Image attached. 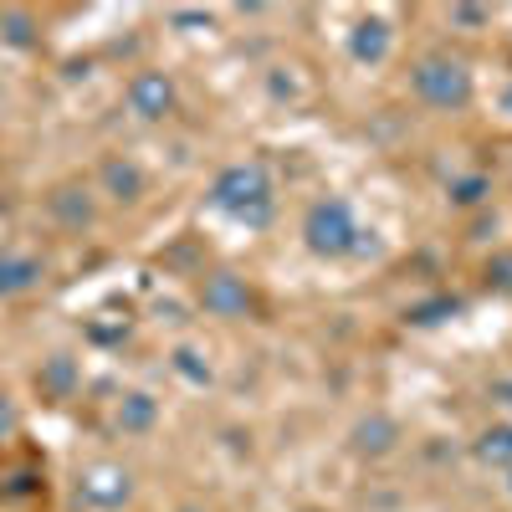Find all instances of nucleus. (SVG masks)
Returning <instances> with one entry per match:
<instances>
[{"instance_id":"nucleus-1","label":"nucleus","mask_w":512,"mask_h":512,"mask_svg":"<svg viewBox=\"0 0 512 512\" xmlns=\"http://www.w3.org/2000/svg\"><path fill=\"white\" fill-rule=\"evenodd\" d=\"M415 93H420L425 103H436V108H461L466 98H472V77H466L461 62L431 57V62L415 67Z\"/></svg>"},{"instance_id":"nucleus-2","label":"nucleus","mask_w":512,"mask_h":512,"mask_svg":"<svg viewBox=\"0 0 512 512\" xmlns=\"http://www.w3.org/2000/svg\"><path fill=\"white\" fill-rule=\"evenodd\" d=\"M354 216H349V205L344 200H323V205H313V216H308V246L313 251H328V256H338V251H349L354 246Z\"/></svg>"},{"instance_id":"nucleus-3","label":"nucleus","mask_w":512,"mask_h":512,"mask_svg":"<svg viewBox=\"0 0 512 512\" xmlns=\"http://www.w3.org/2000/svg\"><path fill=\"white\" fill-rule=\"evenodd\" d=\"M267 195H272V185H267V175H262L256 164L226 169L221 185H216V200H221L226 210H241V216H246V205H256V216H267Z\"/></svg>"},{"instance_id":"nucleus-4","label":"nucleus","mask_w":512,"mask_h":512,"mask_svg":"<svg viewBox=\"0 0 512 512\" xmlns=\"http://www.w3.org/2000/svg\"><path fill=\"white\" fill-rule=\"evenodd\" d=\"M128 492L134 487H128V472H118V466H93V472L77 482V497L88 507H123Z\"/></svg>"},{"instance_id":"nucleus-5","label":"nucleus","mask_w":512,"mask_h":512,"mask_svg":"<svg viewBox=\"0 0 512 512\" xmlns=\"http://www.w3.org/2000/svg\"><path fill=\"white\" fill-rule=\"evenodd\" d=\"M128 103H134L139 118H164V108L175 103V88H169L164 72H144V77L128 82Z\"/></svg>"},{"instance_id":"nucleus-6","label":"nucleus","mask_w":512,"mask_h":512,"mask_svg":"<svg viewBox=\"0 0 512 512\" xmlns=\"http://www.w3.org/2000/svg\"><path fill=\"white\" fill-rule=\"evenodd\" d=\"M205 308H210V313H226V318L241 313V308H246V287H241L236 277H210V282H205Z\"/></svg>"},{"instance_id":"nucleus-7","label":"nucleus","mask_w":512,"mask_h":512,"mask_svg":"<svg viewBox=\"0 0 512 512\" xmlns=\"http://www.w3.org/2000/svg\"><path fill=\"white\" fill-rule=\"evenodd\" d=\"M36 277H41V267L31 262V256H0V297L26 292Z\"/></svg>"},{"instance_id":"nucleus-8","label":"nucleus","mask_w":512,"mask_h":512,"mask_svg":"<svg viewBox=\"0 0 512 512\" xmlns=\"http://www.w3.org/2000/svg\"><path fill=\"white\" fill-rule=\"evenodd\" d=\"M395 446V425L384 420V415H374V420H364L359 431H354V451H364V456H384Z\"/></svg>"},{"instance_id":"nucleus-9","label":"nucleus","mask_w":512,"mask_h":512,"mask_svg":"<svg viewBox=\"0 0 512 512\" xmlns=\"http://www.w3.org/2000/svg\"><path fill=\"white\" fill-rule=\"evenodd\" d=\"M477 456L492 466H512V425H492V431L477 441Z\"/></svg>"},{"instance_id":"nucleus-10","label":"nucleus","mask_w":512,"mask_h":512,"mask_svg":"<svg viewBox=\"0 0 512 512\" xmlns=\"http://www.w3.org/2000/svg\"><path fill=\"white\" fill-rule=\"evenodd\" d=\"M118 425H123V431H149V425H154V400L149 395H128L123 410H118Z\"/></svg>"},{"instance_id":"nucleus-11","label":"nucleus","mask_w":512,"mask_h":512,"mask_svg":"<svg viewBox=\"0 0 512 512\" xmlns=\"http://www.w3.org/2000/svg\"><path fill=\"white\" fill-rule=\"evenodd\" d=\"M108 185L118 190V200H139V190H144V180H139L134 164H108Z\"/></svg>"},{"instance_id":"nucleus-12","label":"nucleus","mask_w":512,"mask_h":512,"mask_svg":"<svg viewBox=\"0 0 512 512\" xmlns=\"http://www.w3.org/2000/svg\"><path fill=\"white\" fill-rule=\"evenodd\" d=\"M175 369H180V374H190V379H195V384H205V379H210V369H200V364H195V354H190V349H180V354H175Z\"/></svg>"},{"instance_id":"nucleus-13","label":"nucleus","mask_w":512,"mask_h":512,"mask_svg":"<svg viewBox=\"0 0 512 512\" xmlns=\"http://www.w3.org/2000/svg\"><path fill=\"white\" fill-rule=\"evenodd\" d=\"M16 431V410H11V400L0 395V436H11Z\"/></svg>"},{"instance_id":"nucleus-14","label":"nucleus","mask_w":512,"mask_h":512,"mask_svg":"<svg viewBox=\"0 0 512 512\" xmlns=\"http://www.w3.org/2000/svg\"><path fill=\"white\" fill-rule=\"evenodd\" d=\"M6 26H11V41H26V36H31V31H26V26H31L26 16H6Z\"/></svg>"},{"instance_id":"nucleus-15","label":"nucleus","mask_w":512,"mask_h":512,"mask_svg":"<svg viewBox=\"0 0 512 512\" xmlns=\"http://www.w3.org/2000/svg\"><path fill=\"white\" fill-rule=\"evenodd\" d=\"M507 492H512V482H507Z\"/></svg>"}]
</instances>
